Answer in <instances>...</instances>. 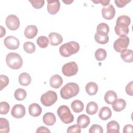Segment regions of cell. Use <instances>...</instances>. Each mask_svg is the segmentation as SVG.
I'll return each mask as SVG.
<instances>
[{
  "label": "cell",
  "instance_id": "cell-1",
  "mask_svg": "<svg viewBox=\"0 0 133 133\" xmlns=\"http://www.w3.org/2000/svg\"><path fill=\"white\" fill-rule=\"evenodd\" d=\"M131 20L129 17L126 15L119 16L116 20V23L114 27L116 34L120 36H125L129 33V25Z\"/></svg>",
  "mask_w": 133,
  "mask_h": 133
},
{
  "label": "cell",
  "instance_id": "cell-2",
  "mask_svg": "<svg viewBox=\"0 0 133 133\" xmlns=\"http://www.w3.org/2000/svg\"><path fill=\"white\" fill-rule=\"evenodd\" d=\"M78 85L75 83L65 84L60 90V96L64 99H69L76 96L79 92Z\"/></svg>",
  "mask_w": 133,
  "mask_h": 133
},
{
  "label": "cell",
  "instance_id": "cell-3",
  "mask_svg": "<svg viewBox=\"0 0 133 133\" xmlns=\"http://www.w3.org/2000/svg\"><path fill=\"white\" fill-rule=\"evenodd\" d=\"M79 49V44L75 41H71L61 45L59 48V52L62 56L68 57L77 53Z\"/></svg>",
  "mask_w": 133,
  "mask_h": 133
},
{
  "label": "cell",
  "instance_id": "cell-4",
  "mask_svg": "<svg viewBox=\"0 0 133 133\" xmlns=\"http://www.w3.org/2000/svg\"><path fill=\"white\" fill-rule=\"evenodd\" d=\"M6 62L7 65L14 70L20 69L23 64L21 57L16 52H10L7 54L6 57Z\"/></svg>",
  "mask_w": 133,
  "mask_h": 133
},
{
  "label": "cell",
  "instance_id": "cell-5",
  "mask_svg": "<svg viewBox=\"0 0 133 133\" xmlns=\"http://www.w3.org/2000/svg\"><path fill=\"white\" fill-rule=\"evenodd\" d=\"M57 114L61 121L65 124H70L74 121V116L67 105L60 106L57 110Z\"/></svg>",
  "mask_w": 133,
  "mask_h": 133
},
{
  "label": "cell",
  "instance_id": "cell-6",
  "mask_svg": "<svg viewBox=\"0 0 133 133\" xmlns=\"http://www.w3.org/2000/svg\"><path fill=\"white\" fill-rule=\"evenodd\" d=\"M57 99L58 97L56 92L52 90H48L41 96V102L44 105L50 107L57 101Z\"/></svg>",
  "mask_w": 133,
  "mask_h": 133
},
{
  "label": "cell",
  "instance_id": "cell-7",
  "mask_svg": "<svg viewBox=\"0 0 133 133\" xmlns=\"http://www.w3.org/2000/svg\"><path fill=\"white\" fill-rule=\"evenodd\" d=\"M129 44V37L126 35L121 36L114 42L113 47L116 51L121 52L127 49Z\"/></svg>",
  "mask_w": 133,
  "mask_h": 133
},
{
  "label": "cell",
  "instance_id": "cell-8",
  "mask_svg": "<svg viewBox=\"0 0 133 133\" xmlns=\"http://www.w3.org/2000/svg\"><path fill=\"white\" fill-rule=\"evenodd\" d=\"M77 64L74 61L65 63L62 68V73L66 76H72L76 74L78 72Z\"/></svg>",
  "mask_w": 133,
  "mask_h": 133
},
{
  "label": "cell",
  "instance_id": "cell-9",
  "mask_svg": "<svg viewBox=\"0 0 133 133\" xmlns=\"http://www.w3.org/2000/svg\"><path fill=\"white\" fill-rule=\"evenodd\" d=\"M6 24L10 30H17L20 26V21L18 17L15 15H9L6 19Z\"/></svg>",
  "mask_w": 133,
  "mask_h": 133
},
{
  "label": "cell",
  "instance_id": "cell-10",
  "mask_svg": "<svg viewBox=\"0 0 133 133\" xmlns=\"http://www.w3.org/2000/svg\"><path fill=\"white\" fill-rule=\"evenodd\" d=\"M4 45L9 49L15 50L18 48L20 42L19 39L14 36H8L4 39Z\"/></svg>",
  "mask_w": 133,
  "mask_h": 133
},
{
  "label": "cell",
  "instance_id": "cell-11",
  "mask_svg": "<svg viewBox=\"0 0 133 133\" xmlns=\"http://www.w3.org/2000/svg\"><path fill=\"white\" fill-rule=\"evenodd\" d=\"M25 114V107L20 104L15 105L11 111V115L15 118H20L23 117Z\"/></svg>",
  "mask_w": 133,
  "mask_h": 133
},
{
  "label": "cell",
  "instance_id": "cell-12",
  "mask_svg": "<svg viewBox=\"0 0 133 133\" xmlns=\"http://www.w3.org/2000/svg\"><path fill=\"white\" fill-rule=\"evenodd\" d=\"M60 3L58 0H47V10L51 15L56 14L60 9Z\"/></svg>",
  "mask_w": 133,
  "mask_h": 133
},
{
  "label": "cell",
  "instance_id": "cell-13",
  "mask_svg": "<svg viewBox=\"0 0 133 133\" xmlns=\"http://www.w3.org/2000/svg\"><path fill=\"white\" fill-rule=\"evenodd\" d=\"M115 10L114 6L110 4L107 7H103L102 8V15L103 17L107 20L112 19L115 16Z\"/></svg>",
  "mask_w": 133,
  "mask_h": 133
},
{
  "label": "cell",
  "instance_id": "cell-14",
  "mask_svg": "<svg viewBox=\"0 0 133 133\" xmlns=\"http://www.w3.org/2000/svg\"><path fill=\"white\" fill-rule=\"evenodd\" d=\"M38 30L34 25H29L24 30V34L25 37L29 39L33 38L37 34Z\"/></svg>",
  "mask_w": 133,
  "mask_h": 133
},
{
  "label": "cell",
  "instance_id": "cell-15",
  "mask_svg": "<svg viewBox=\"0 0 133 133\" xmlns=\"http://www.w3.org/2000/svg\"><path fill=\"white\" fill-rule=\"evenodd\" d=\"M50 44L52 46H57L60 44L63 41L62 36L56 32H51L48 35Z\"/></svg>",
  "mask_w": 133,
  "mask_h": 133
},
{
  "label": "cell",
  "instance_id": "cell-16",
  "mask_svg": "<svg viewBox=\"0 0 133 133\" xmlns=\"http://www.w3.org/2000/svg\"><path fill=\"white\" fill-rule=\"evenodd\" d=\"M42 112V108L36 103H33L29 107V113L33 117H37L41 115Z\"/></svg>",
  "mask_w": 133,
  "mask_h": 133
},
{
  "label": "cell",
  "instance_id": "cell-17",
  "mask_svg": "<svg viewBox=\"0 0 133 133\" xmlns=\"http://www.w3.org/2000/svg\"><path fill=\"white\" fill-rule=\"evenodd\" d=\"M63 80L62 77L58 74L52 75L49 80V84L52 88H59L62 84Z\"/></svg>",
  "mask_w": 133,
  "mask_h": 133
},
{
  "label": "cell",
  "instance_id": "cell-18",
  "mask_svg": "<svg viewBox=\"0 0 133 133\" xmlns=\"http://www.w3.org/2000/svg\"><path fill=\"white\" fill-rule=\"evenodd\" d=\"M94 37L96 42L100 44H107L109 40V37L108 34L101 32H96Z\"/></svg>",
  "mask_w": 133,
  "mask_h": 133
},
{
  "label": "cell",
  "instance_id": "cell-19",
  "mask_svg": "<svg viewBox=\"0 0 133 133\" xmlns=\"http://www.w3.org/2000/svg\"><path fill=\"white\" fill-rule=\"evenodd\" d=\"M126 105V102L123 99H116L112 103L113 109L116 112L123 110Z\"/></svg>",
  "mask_w": 133,
  "mask_h": 133
},
{
  "label": "cell",
  "instance_id": "cell-20",
  "mask_svg": "<svg viewBox=\"0 0 133 133\" xmlns=\"http://www.w3.org/2000/svg\"><path fill=\"white\" fill-rule=\"evenodd\" d=\"M43 121L46 125L52 126L56 123V118L52 113L47 112L44 115L43 117Z\"/></svg>",
  "mask_w": 133,
  "mask_h": 133
},
{
  "label": "cell",
  "instance_id": "cell-21",
  "mask_svg": "<svg viewBox=\"0 0 133 133\" xmlns=\"http://www.w3.org/2000/svg\"><path fill=\"white\" fill-rule=\"evenodd\" d=\"M98 115L101 119L105 121L111 117L112 112L109 107H103L100 110Z\"/></svg>",
  "mask_w": 133,
  "mask_h": 133
},
{
  "label": "cell",
  "instance_id": "cell-22",
  "mask_svg": "<svg viewBox=\"0 0 133 133\" xmlns=\"http://www.w3.org/2000/svg\"><path fill=\"white\" fill-rule=\"evenodd\" d=\"M90 123V118L86 114H82L79 115L77 119V124L81 128H86Z\"/></svg>",
  "mask_w": 133,
  "mask_h": 133
},
{
  "label": "cell",
  "instance_id": "cell-23",
  "mask_svg": "<svg viewBox=\"0 0 133 133\" xmlns=\"http://www.w3.org/2000/svg\"><path fill=\"white\" fill-rule=\"evenodd\" d=\"M85 89L87 93L90 96L95 95L98 91V86L96 83L93 82H90L88 83L86 86Z\"/></svg>",
  "mask_w": 133,
  "mask_h": 133
},
{
  "label": "cell",
  "instance_id": "cell-24",
  "mask_svg": "<svg viewBox=\"0 0 133 133\" xmlns=\"http://www.w3.org/2000/svg\"><path fill=\"white\" fill-rule=\"evenodd\" d=\"M19 82L22 86H28L31 82V76L26 72L21 73L19 76Z\"/></svg>",
  "mask_w": 133,
  "mask_h": 133
},
{
  "label": "cell",
  "instance_id": "cell-25",
  "mask_svg": "<svg viewBox=\"0 0 133 133\" xmlns=\"http://www.w3.org/2000/svg\"><path fill=\"white\" fill-rule=\"evenodd\" d=\"M107 132H119V124L115 121H111L107 125Z\"/></svg>",
  "mask_w": 133,
  "mask_h": 133
},
{
  "label": "cell",
  "instance_id": "cell-26",
  "mask_svg": "<svg viewBox=\"0 0 133 133\" xmlns=\"http://www.w3.org/2000/svg\"><path fill=\"white\" fill-rule=\"evenodd\" d=\"M117 98V96L116 93L113 90H108L104 95V100L106 103L109 104H112Z\"/></svg>",
  "mask_w": 133,
  "mask_h": 133
},
{
  "label": "cell",
  "instance_id": "cell-27",
  "mask_svg": "<svg viewBox=\"0 0 133 133\" xmlns=\"http://www.w3.org/2000/svg\"><path fill=\"white\" fill-rule=\"evenodd\" d=\"M121 58L126 62L130 63L133 61V52L131 49H126L121 52Z\"/></svg>",
  "mask_w": 133,
  "mask_h": 133
},
{
  "label": "cell",
  "instance_id": "cell-28",
  "mask_svg": "<svg viewBox=\"0 0 133 133\" xmlns=\"http://www.w3.org/2000/svg\"><path fill=\"white\" fill-rule=\"evenodd\" d=\"M84 105L83 103L79 100H75L71 103V108L75 113H80L84 110Z\"/></svg>",
  "mask_w": 133,
  "mask_h": 133
},
{
  "label": "cell",
  "instance_id": "cell-29",
  "mask_svg": "<svg viewBox=\"0 0 133 133\" xmlns=\"http://www.w3.org/2000/svg\"><path fill=\"white\" fill-rule=\"evenodd\" d=\"M98 110V105L95 102L90 101L86 106V113L89 115H94L97 113Z\"/></svg>",
  "mask_w": 133,
  "mask_h": 133
},
{
  "label": "cell",
  "instance_id": "cell-30",
  "mask_svg": "<svg viewBox=\"0 0 133 133\" xmlns=\"http://www.w3.org/2000/svg\"><path fill=\"white\" fill-rule=\"evenodd\" d=\"M9 124L7 119L1 117L0 118V132L8 133L9 132Z\"/></svg>",
  "mask_w": 133,
  "mask_h": 133
},
{
  "label": "cell",
  "instance_id": "cell-31",
  "mask_svg": "<svg viewBox=\"0 0 133 133\" xmlns=\"http://www.w3.org/2000/svg\"><path fill=\"white\" fill-rule=\"evenodd\" d=\"M107 51L104 49L98 48L96 50L95 53V58L98 61H102L104 60L107 57Z\"/></svg>",
  "mask_w": 133,
  "mask_h": 133
},
{
  "label": "cell",
  "instance_id": "cell-32",
  "mask_svg": "<svg viewBox=\"0 0 133 133\" xmlns=\"http://www.w3.org/2000/svg\"><path fill=\"white\" fill-rule=\"evenodd\" d=\"M14 96L17 100L22 101L24 100L26 96V91L24 89L18 88L15 90Z\"/></svg>",
  "mask_w": 133,
  "mask_h": 133
},
{
  "label": "cell",
  "instance_id": "cell-33",
  "mask_svg": "<svg viewBox=\"0 0 133 133\" xmlns=\"http://www.w3.org/2000/svg\"><path fill=\"white\" fill-rule=\"evenodd\" d=\"M36 42L39 47L45 48L48 46L49 41L47 37L45 36H40L37 38Z\"/></svg>",
  "mask_w": 133,
  "mask_h": 133
},
{
  "label": "cell",
  "instance_id": "cell-34",
  "mask_svg": "<svg viewBox=\"0 0 133 133\" xmlns=\"http://www.w3.org/2000/svg\"><path fill=\"white\" fill-rule=\"evenodd\" d=\"M35 46L34 43L26 42L23 44V49L28 54H32L35 51Z\"/></svg>",
  "mask_w": 133,
  "mask_h": 133
},
{
  "label": "cell",
  "instance_id": "cell-35",
  "mask_svg": "<svg viewBox=\"0 0 133 133\" xmlns=\"http://www.w3.org/2000/svg\"><path fill=\"white\" fill-rule=\"evenodd\" d=\"M10 105L5 101H2L0 103V113L1 114H6L9 111Z\"/></svg>",
  "mask_w": 133,
  "mask_h": 133
},
{
  "label": "cell",
  "instance_id": "cell-36",
  "mask_svg": "<svg viewBox=\"0 0 133 133\" xmlns=\"http://www.w3.org/2000/svg\"><path fill=\"white\" fill-rule=\"evenodd\" d=\"M97 32H101L108 34L109 32V27L105 23H100L97 26Z\"/></svg>",
  "mask_w": 133,
  "mask_h": 133
},
{
  "label": "cell",
  "instance_id": "cell-37",
  "mask_svg": "<svg viewBox=\"0 0 133 133\" xmlns=\"http://www.w3.org/2000/svg\"><path fill=\"white\" fill-rule=\"evenodd\" d=\"M103 132V130L102 127L98 124L92 125L89 129V133H102Z\"/></svg>",
  "mask_w": 133,
  "mask_h": 133
},
{
  "label": "cell",
  "instance_id": "cell-38",
  "mask_svg": "<svg viewBox=\"0 0 133 133\" xmlns=\"http://www.w3.org/2000/svg\"><path fill=\"white\" fill-rule=\"evenodd\" d=\"M1 80V90H2L4 88L6 87L9 83V78L8 77L5 75H1L0 76Z\"/></svg>",
  "mask_w": 133,
  "mask_h": 133
},
{
  "label": "cell",
  "instance_id": "cell-39",
  "mask_svg": "<svg viewBox=\"0 0 133 133\" xmlns=\"http://www.w3.org/2000/svg\"><path fill=\"white\" fill-rule=\"evenodd\" d=\"M32 6L35 9H40L44 5L45 1L44 0H36V1H29Z\"/></svg>",
  "mask_w": 133,
  "mask_h": 133
},
{
  "label": "cell",
  "instance_id": "cell-40",
  "mask_svg": "<svg viewBox=\"0 0 133 133\" xmlns=\"http://www.w3.org/2000/svg\"><path fill=\"white\" fill-rule=\"evenodd\" d=\"M66 132L68 133H80L81 132V127L78 125H73L72 126H69Z\"/></svg>",
  "mask_w": 133,
  "mask_h": 133
},
{
  "label": "cell",
  "instance_id": "cell-41",
  "mask_svg": "<svg viewBox=\"0 0 133 133\" xmlns=\"http://www.w3.org/2000/svg\"><path fill=\"white\" fill-rule=\"evenodd\" d=\"M132 86H133V82L131 81L129 82L126 86L125 90L126 93L129 95L132 96L133 95V90H132Z\"/></svg>",
  "mask_w": 133,
  "mask_h": 133
},
{
  "label": "cell",
  "instance_id": "cell-42",
  "mask_svg": "<svg viewBox=\"0 0 133 133\" xmlns=\"http://www.w3.org/2000/svg\"><path fill=\"white\" fill-rule=\"evenodd\" d=\"M130 2V0H115L114 1L116 5L119 8L124 7L127 3H129Z\"/></svg>",
  "mask_w": 133,
  "mask_h": 133
},
{
  "label": "cell",
  "instance_id": "cell-43",
  "mask_svg": "<svg viewBox=\"0 0 133 133\" xmlns=\"http://www.w3.org/2000/svg\"><path fill=\"white\" fill-rule=\"evenodd\" d=\"M124 133L133 132V126L131 124H127L125 125L123 128Z\"/></svg>",
  "mask_w": 133,
  "mask_h": 133
},
{
  "label": "cell",
  "instance_id": "cell-44",
  "mask_svg": "<svg viewBox=\"0 0 133 133\" xmlns=\"http://www.w3.org/2000/svg\"><path fill=\"white\" fill-rule=\"evenodd\" d=\"M37 133L38 132H50V131L48 129V128L44 126H41L38 127L36 131Z\"/></svg>",
  "mask_w": 133,
  "mask_h": 133
},
{
  "label": "cell",
  "instance_id": "cell-45",
  "mask_svg": "<svg viewBox=\"0 0 133 133\" xmlns=\"http://www.w3.org/2000/svg\"><path fill=\"white\" fill-rule=\"evenodd\" d=\"M94 3H101L102 5L103 6H106L109 4L110 2V1H106V0H102V1H93Z\"/></svg>",
  "mask_w": 133,
  "mask_h": 133
},
{
  "label": "cell",
  "instance_id": "cell-46",
  "mask_svg": "<svg viewBox=\"0 0 133 133\" xmlns=\"http://www.w3.org/2000/svg\"><path fill=\"white\" fill-rule=\"evenodd\" d=\"M6 34V30L5 28L3 27V26L1 25V37H2L3 36H4Z\"/></svg>",
  "mask_w": 133,
  "mask_h": 133
},
{
  "label": "cell",
  "instance_id": "cell-47",
  "mask_svg": "<svg viewBox=\"0 0 133 133\" xmlns=\"http://www.w3.org/2000/svg\"><path fill=\"white\" fill-rule=\"evenodd\" d=\"M63 3H64L65 4H67V5H69V4H70L71 3H72V2H73V1H70V0H68V1H63Z\"/></svg>",
  "mask_w": 133,
  "mask_h": 133
}]
</instances>
